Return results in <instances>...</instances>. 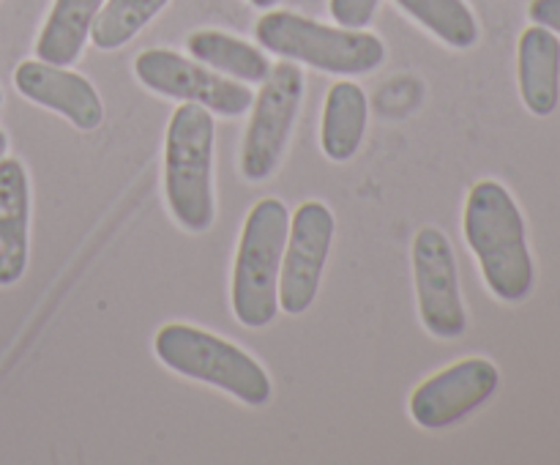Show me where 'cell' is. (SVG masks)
<instances>
[{
    "mask_svg": "<svg viewBox=\"0 0 560 465\" xmlns=\"http://www.w3.org/2000/svg\"><path fill=\"white\" fill-rule=\"evenodd\" d=\"M31 186L16 159H0V284H14L27 266Z\"/></svg>",
    "mask_w": 560,
    "mask_h": 465,
    "instance_id": "cell-12",
    "label": "cell"
},
{
    "mask_svg": "<svg viewBox=\"0 0 560 465\" xmlns=\"http://www.w3.org/2000/svg\"><path fill=\"white\" fill-rule=\"evenodd\" d=\"M0 104H3V91H0Z\"/></svg>",
    "mask_w": 560,
    "mask_h": 465,
    "instance_id": "cell-23",
    "label": "cell"
},
{
    "mask_svg": "<svg viewBox=\"0 0 560 465\" xmlns=\"http://www.w3.org/2000/svg\"><path fill=\"white\" fill-rule=\"evenodd\" d=\"M5 148H9V137H5V131H3V129H0V159H3Z\"/></svg>",
    "mask_w": 560,
    "mask_h": 465,
    "instance_id": "cell-21",
    "label": "cell"
},
{
    "mask_svg": "<svg viewBox=\"0 0 560 465\" xmlns=\"http://www.w3.org/2000/svg\"><path fill=\"white\" fill-rule=\"evenodd\" d=\"M413 271L419 312L427 332L441 339L463 337L468 317L459 295L457 260L452 244L438 228H424L416 233Z\"/></svg>",
    "mask_w": 560,
    "mask_h": 465,
    "instance_id": "cell-9",
    "label": "cell"
},
{
    "mask_svg": "<svg viewBox=\"0 0 560 465\" xmlns=\"http://www.w3.org/2000/svg\"><path fill=\"white\" fill-rule=\"evenodd\" d=\"M191 58L200 63L211 66L213 71L233 77V80L244 82H262L271 71L268 58L252 44L241 42V38L228 36L222 31H197L186 38Z\"/></svg>",
    "mask_w": 560,
    "mask_h": 465,
    "instance_id": "cell-16",
    "label": "cell"
},
{
    "mask_svg": "<svg viewBox=\"0 0 560 465\" xmlns=\"http://www.w3.org/2000/svg\"><path fill=\"white\" fill-rule=\"evenodd\" d=\"M377 3L381 0H331V16L339 22V27L361 31L375 16Z\"/></svg>",
    "mask_w": 560,
    "mask_h": 465,
    "instance_id": "cell-19",
    "label": "cell"
},
{
    "mask_svg": "<svg viewBox=\"0 0 560 465\" xmlns=\"http://www.w3.org/2000/svg\"><path fill=\"white\" fill-rule=\"evenodd\" d=\"M156 356L195 381L211 383L246 405H266L271 399V377L260 364L228 339L202 328L170 323L156 334Z\"/></svg>",
    "mask_w": 560,
    "mask_h": 465,
    "instance_id": "cell-5",
    "label": "cell"
},
{
    "mask_svg": "<svg viewBox=\"0 0 560 465\" xmlns=\"http://www.w3.org/2000/svg\"><path fill=\"white\" fill-rule=\"evenodd\" d=\"M301 98H304V74L299 66L293 60L273 66L262 80V91L255 102L244 151H241V173L246 181H266L279 167Z\"/></svg>",
    "mask_w": 560,
    "mask_h": 465,
    "instance_id": "cell-6",
    "label": "cell"
},
{
    "mask_svg": "<svg viewBox=\"0 0 560 465\" xmlns=\"http://www.w3.org/2000/svg\"><path fill=\"white\" fill-rule=\"evenodd\" d=\"M164 195L184 230L206 233L213 224V115L202 104H180L170 120Z\"/></svg>",
    "mask_w": 560,
    "mask_h": 465,
    "instance_id": "cell-2",
    "label": "cell"
},
{
    "mask_svg": "<svg viewBox=\"0 0 560 465\" xmlns=\"http://www.w3.org/2000/svg\"><path fill=\"white\" fill-rule=\"evenodd\" d=\"M288 230V208L277 197L260 200L246 217L233 271V310L244 326L262 328L277 317Z\"/></svg>",
    "mask_w": 560,
    "mask_h": 465,
    "instance_id": "cell-3",
    "label": "cell"
},
{
    "mask_svg": "<svg viewBox=\"0 0 560 465\" xmlns=\"http://www.w3.org/2000/svg\"><path fill=\"white\" fill-rule=\"evenodd\" d=\"M528 14L536 25L560 33V0H530Z\"/></svg>",
    "mask_w": 560,
    "mask_h": 465,
    "instance_id": "cell-20",
    "label": "cell"
},
{
    "mask_svg": "<svg viewBox=\"0 0 560 465\" xmlns=\"http://www.w3.org/2000/svg\"><path fill=\"white\" fill-rule=\"evenodd\" d=\"M170 0H107L91 27V42L98 49H118L137 36Z\"/></svg>",
    "mask_w": 560,
    "mask_h": 465,
    "instance_id": "cell-18",
    "label": "cell"
},
{
    "mask_svg": "<svg viewBox=\"0 0 560 465\" xmlns=\"http://www.w3.org/2000/svg\"><path fill=\"white\" fill-rule=\"evenodd\" d=\"M137 80L162 96L202 104L217 115H244L255 104V93L241 82L217 74L211 66L189 60L170 49H145L135 60Z\"/></svg>",
    "mask_w": 560,
    "mask_h": 465,
    "instance_id": "cell-7",
    "label": "cell"
},
{
    "mask_svg": "<svg viewBox=\"0 0 560 465\" xmlns=\"http://www.w3.org/2000/svg\"><path fill=\"white\" fill-rule=\"evenodd\" d=\"M334 239V213L323 202H304L288 230V244L279 271V306L288 315L310 310L320 290L323 268Z\"/></svg>",
    "mask_w": 560,
    "mask_h": 465,
    "instance_id": "cell-8",
    "label": "cell"
},
{
    "mask_svg": "<svg viewBox=\"0 0 560 465\" xmlns=\"http://www.w3.org/2000/svg\"><path fill=\"white\" fill-rule=\"evenodd\" d=\"M501 386L498 367L487 359H465L421 383L410 397V416L424 430H446L487 403Z\"/></svg>",
    "mask_w": 560,
    "mask_h": 465,
    "instance_id": "cell-10",
    "label": "cell"
},
{
    "mask_svg": "<svg viewBox=\"0 0 560 465\" xmlns=\"http://www.w3.org/2000/svg\"><path fill=\"white\" fill-rule=\"evenodd\" d=\"M465 239L479 257L487 284L501 301L517 304L534 290V257L525 219L509 189L498 181H479L465 202Z\"/></svg>",
    "mask_w": 560,
    "mask_h": 465,
    "instance_id": "cell-1",
    "label": "cell"
},
{
    "mask_svg": "<svg viewBox=\"0 0 560 465\" xmlns=\"http://www.w3.org/2000/svg\"><path fill=\"white\" fill-rule=\"evenodd\" d=\"M397 5L448 47L468 49L479 38V25L465 0H397Z\"/></svg>",
    "mask_w": 560,
    "mask_h": 465,
    "instance_id": "cell-17",
    "label": "cell"
},
{
    "mask_svg": "<svg viewBox=\"0 0 560 465\" xmlns=\"http://www.w3.org/2000/svg\"><path fill=\"white\" fill-rule=\"evenodd\" d=\"M102 3L104 0H55L36 42L38 60L52 66L74 63L91 36Z\"/></svg>",
    "mask_w": 560,
    "mask_h": 465,
    "instance_id": "cell-14",
    "label": "cell"
},
{
    "mask_svg": "<svg viewBox=\"0 0 560 465\" xmlns=\"http://www.w3.org/2000/svg\"><path fill=\"white\" fill-rule=\"evenodd\" d=\"M249 3L260 5V9H271V5H273V3H277V0H249Z\"/></svg>",
    "mask_w": 560,
    "mask_h": 465,
    "instance_id": "cell-22",
    "label": "cell"
},
{
    "mask_svg": "<svg viewBox=\"0 0 560 465\" xmlns=\"http://www.w3.org/2000/svg\"><path fill=\"white\" fill-rule=\"evenodd\" d=\"M255 36L268 53L301 60L328 74H366L386 58V47L375 33L328 27L293 11L262 14Z\"/></svg>",
    "mask_w": 560,
    "mask_h": 465,
    "instance_id": "cell-4",
    "label": "cell"
},
{
    "mask_svg": "<svg viewBox=\"0 0 560 465\" xmlns=\"http://www.w3.org/2000/svg\"><path fill=\"white\" fill-rule=\"evenodd\" d=\"M14 85L22 96L66 115L82 131L98 129L104 120V104L96 88L85 77L66 71L63 66L25 60L16 66Z\"/></svg>",
    "mask_w": 560,
    "mask_h": 465,
    "instance_id": "cell-11",
    "label": "cell"
},
{
    "mask_svg": "<svg viewBox=\"0 0 560 465\" xmlns=\"http://www.w3.org/2000/svg\"><path fill=\"white\" fill-rule=\"evenodd\" d=\"M366 131V96L355 82L331 85L323 109L320 142L331 162H348L361 148Z\"/></svg>",
    "mask_w": 560,
    "mask_h": 465,
    "instance_id": "cell-15",
    "label": "cell"
},
{
    "mask_svg": "<svg viewBox=\"0 0 560 465\" xmlns=\"http://www.w3.org/2000/svg\"><path fill=\"white\" fill-rule=\"evenodd\" d=\"M520 93L539 118L556 113L560 98V42L552 31L534 25L520 36Z\"/></svg>",
    "mask_w": 560,
    "mask_h": 465,
    "instance_id": "cell-13",
    "label": "cell"
}]
</instances>
